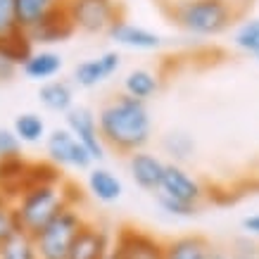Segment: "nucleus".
I'll use <instances>...</instances> for the list:
<instances>
[{
    "instance_id": "obj_10",
    "label": "nucleus",
    "mask_w": 259,
    "mask_h": 259,
    "mask_svg": "<svg viewBox=\"0 0 259 259\" xmlns=\"http://www.w3.org/2000/svg\"><path fill=\"white\" fill-rule=\"evenodd\" d=\"M126 166L131 174V181L145 193H157L162 186V176H164L166 162L159 155L150 152V150H138L134 155L126 157Z\"/></svg>"
},
{
    "instance_id": "obj_9",
    "label": "nucleus",
    "mask_w": 259,
    "mask_h": 259,
    "mask_svg": "<svg viewBox=\"0 0 259 259\" xmlns=\"http://www.w3.org/2000/svg\"><path fill=\"white\" fill-rule=\"evenodd\" d=\"M159 193L188 204H202V200L207 197V190L200 179L193 176L183 164H174V162H166Z\"/></svg>"
},
{
    "instance_id": "obj_3",
    "label": "nucleus",
    "mask_w": 259,
    "mask_h": 259,
    "mask_svg": "<svg viewBox=\"0 0 259 259\" xmlns=\"http://www.w3.org/2000/svg\"><path fill=\"white\" fill-rule=\"evenodd\" d=\"M171 22L193 36H219L236 17L231 0H176L169 8Z\"/></svg>"
},
{
    "instance_id": "obj_21",
    "label": "nucleus",
    "mask_w": 259,
    "mask_h": 259,
    "mask_svg": "<svg viewBox=\"0 0 259 259\" xmlns=\"http://www.w3.org/2000/svg\"><path fill=\"white\" fill-rule=\"evenodd\" d=\"M64 0H15V19L17 26L31 31L43 17L55 8H62Z\"/></svg>"
},
{
    "instance_id": "obj_4",
    "label": "nucleus",
    "mask_w": 259,
    "mask_h": 259,
    "mask_svg": "<svg viewBox=\"0 0 259 259\" xmlns=\"http://www.w3.org/2000/svg\"><path fill=\"white\" fill-rule=\"evenodd\" d=\"M88 219L81 209V204L62 207L36 236H31L38 259H67L71 245H74L81 226Z\"/></svg>"
},
{
    "instance_id": "obj_15",
    "label": "nucleus",
    "mask_w": 259,
    "mask_h": 259,
    "mask_svg": "<svg viewBox=\"0 0 259 259\" xmlns=\"http://www.w3.org/2000/svg\"><path fill=\"white\" fill-rule=\"evenodd\" d=\"M29 164L31 159H26L24 155L12 159H0V193L10 204L29 186Z\"/></svg>"
},
{
    "instance_id": "obj_5",
    "label": "nucleus",
    "mask_w": 259,
    "mask_h": 259,
    "mask_svg": "<svg viewBox=\"0 0 259 259\" xmlns=\"http://www.w3.org/2000/svg\"><path fill=\"white\" fill-rule=\"evenodd\" d=\"M64 10L74 29L83 33H107L112 24L124 19L117 0H64Z\"/></svg>"
},
{
    "instance_id": "obj_19",
    "label": "nucleus",
    "mask_w": 259,
    "mask_h": 259,
    "mask_svg": "<svg viewBox=\"0 0 259 259\" xmlns=\"http://www.w3.org/2000/svg\"><path fill=\"white\" fill-rule=\"evenodd\" d=\"M209 247H212V243L204 236L186 233V236L166 240L164 259H207Z\"/></svg>"
},
{
    "instance_id": "obj_24",
    "label": "nucleus",
    "mask_w": 259,
    "mask_h": 259,
    "mask_svg": "<svg viewBox=\"0 0 259 259\" xmlns=\"http://www.w3.org/2000/svg\"><path fill=\"white\" fill-rule=\"evenodd\" d=\"M162 152L174 164H186L195 155V141L186 131H169L162 136Z\"/></svg>"
},
{
    "instance_id": "obj_31",
    "label": "nucleus",
    "mask_w": 259,
    "mask_h": 259,
    "mask_svg": "<svg viewBox=\"0 0 259 259\" xmlns=\"http://www.w3.org/2000/svg\"><path fill=\"white\" fill-rule=\"evenodd\" d=\"M243 228L252 236H259V212L257 214H250V217H245L243 219Z\"/></svg>"
},
{
    "instance_id": "obj_23",
    "label": "nucleus",
    "mask_w": 259,
    "mask_h": 259,
    "mask_svg": "<svg viewBox=\"0 0 259 259\" xmlns=\"http://www.w3.org/2000/svg\"><path fill=\"white\" fill-rule=\"evenodd\" d=\"M33 53V40L29 31H24L17 26L12 33H8L5 38H0V57H5L8 62L22 67L26 62V57Z\"/></svg>"
},
{
    "instance_id": "obj_26",
    "label": "nucleus",
    "mask_w": 259,
    "mask_h": 259,
    "mask_svg": "<svg viewBox=\"0 0 259 259\" xmlns=\"http://www.w3.org/2000/svg\"><path fill=\"white\" fill-rule=\"evenodd\" d=\"M155 202L159 204V209L166 212L169 217H179V219H193L200 214V204H188L181 202V200H174V197L164 195V193H155Z\"/></svg>"
},
{
    "instance_id": "obj_2",
    "label": "nucleus",
    "mask_w": 259,
    "mask_h": 259,
    "mask_svg": "<svg viewBox=\"0 0 259 259\" xmlns=\"http://www.w3.org/2000/svg\"><path fill=\"white\" fill-rule=\"evenodd\" d=\"M74 193H81L74 183H36L22 190V195L12 202V209L17 214L19 228L29 236H36L48 221L53 219L67 204H81L83 197H76Z\"/></svg>"
},
{
    "instance_id": "obj_18",
    "label": "nucleus",
    "mask_w": 259,
    "mask_h": 259,
    "mask_svg": "<svg viewBox=\"0 0 259 259\" xmlns=\"http://www.w3.org/2000/svg\"><path fill=\"white\" fill-rule=\"evenodd\" d=\"M74 83L67 79H50L46 83H40L38 88V100L48 112L55 114H67L74 107Z\"/></svg>"
},
{
    "instance_id": "obj_8",
    "label": "nucleus",
    "mask_w": 259,
    "mask_h": 259,
    "mask_svg": "<svg viewBox=\"0 0 259 259\" xmlns=\"http://www.w3.org/2000/svg\"><path fill=\"white\" fill-rule=\"evenodd\" d=\"M64 128L69 131L76 141L88 150V155L93 162H102L105 159V143L100 138V131H98V119H95V112L86 105H74L67 114H64Z\"/></svg>"
},
{
    "instance_id": "obj_30",
    "label": "nucleus",
    "mask_w": 259,
    "mask_h": 259,
    "mask_svg": "<svg viewBox=\"0 0 259 259\" xmlns=\"http://www.w3.org/2000/svg\"><path fill=\"white\" fill-rule=\"evenodd\" d=\"M17 64H12V62H8L5 57H0V83H5V81H10L12 76L17 74Z\"/></svg>"
},
{
    "instance_id": "obj_16",
    "label": "nucleus",
    "mask_w": 259,
    "mask_h": 259,
    "mask_svg": "<svg viewBox=\"0 0 259 259\" xmlns=\"http://www.w3.org/2000/svg\"><path fill=\"white\" fill-rule=\"evenodd\" d=\"M86 188L88 193L98 200V202L112 204L124 195V183L114 171H110L107 166H91L86 176Z\"/></svg>"
},
{
    "instance_id": "obj_28",
    "label": "nucleus",
    "mask_w": 259,
    "mask_h": 259,
    "mask_svg": "<svg viewBox=\"0 0 259 259\" xmlns=\"http://www.w3.org/2000/svg\"><path fill=\"white\" fill-rule=\"evenodd\" d=\"M19 221H17V214L12 209L10 202L0 204V243H5L8 238H12L15 233H19Z\"/></svg>"
},
{
    "instance_id": "obj_29",
    "label": "nucleus",
    "mask_w": 259,
    "mask_h": 259,
    "mask_svg": "<svg viewBox=\"0 0 259 259\" xmlns=\"http://www.w3.org/2000/svg\"><path fill=\"white\" fill-rule=\"evenodd\" d=\"M22 157V143L15 136L12 128H3L0 126V159H12Z\"/></svg>"
},
{
    "instance_id": "obj_12",
    "label": "nucleus",
    "mask_w": 259,
    "mask_h": 259,
    "mask_svg": "<svg viewBox=\"0 0 259 259\" xmlns=\"http://www.w3.org/2000/svg\"><path fill=\"white\" fill-rule=\"evenodd\" d=\"M121 67V55L117 50H107L98 57L83 60L74 67V83L79 88H95L100 86L102 81H107L114 76Z\"/></svg>"
},
{
    "instance_id": "obj_17",
    "label": "nucleus",
    "mask_w": 259,
    "mask_h": 259,
    "mask_svg": "<svg viewBox=\"0 0 259 259\" xmlns=\"http://www.w3.org/2000/svg\"><path fill=\"white\" fill-rule=\"evenodd\" d=\"M22 74L29 81H38V83H46V81L55 79L60 69H62V55L50 50V48H40V50H33L31 55L26 57V62L19 67Z\"/></svg>"
},
{
    "instance_id": "obj_34",
    "label": "nucleus",
    "mask_w": 259,
    "mask_h": 259,
    "mask_svg": "<svg viewBox=\"0 0 259 259\" xmlns=\"http://www.w3.org/2000/svg\"><path fill=\"white\" fill-rule=\"evenodd\" d=\"M105 259H117V254H114V250H110V252H107V257H105Z\"/></svg>"
},
{
    "instance_id": "obj_33",
    "label": "nucleus",
    "mask_w": 259,
    "mask_h": 259,
    "mask_svg": "<svg viewBox=\"0 0 259 259\" xmlns=\"http://www.w3.org/2000/svg\"><path fill=\"white\" fill-rule=\"evenodd\" d=\"M231 259H259V254H231Z\"/></svg>"
},
{
    "instance_id": "obj_20",
    "label": "nucleus",
    "mask_w": 259,
    "mask_h": 259,
    "mask_svg": "<svg viewBox=\"0 0 259 259\" xmlns=\"http://www.w3.org/2000/svg\"><path fill=\"white\" fill-rule=\"evenodd\" d=\"M162 81L152 69H145V67H138V69H131L124 76V95H131L136 100L148 102L152 95H157Z\"/></svg>"
},
{
    "instance_id": "obj_1",
    "label": "nucleus",
    "mask_w": 259,
    "mask_h": 259,
    "mask_svg": "<svg viewBox=\"0 0 259 259\" xmlns=\"http://www.w3.org/2000/svg\"><path fill=\"white\" fill-rule=\"evenodd\" d=\"M95 119H98V131L105 148L126 157L138 150H145V145L152 138V117H150L148 105L131 95L119 93L105 100Z\"/></svg>"
},
{
    "instance_id": "obj_25",
    "label": "nucleus",
    "mask_w": 259,
    "mask_h": 259,
    "mask_svg": "<svg viewBox=\"0 0 259 259\" xmlns=\"http://www.w3.org/2000/svg\"><path fill=\"white\" fill-rule=\"evenodd\" d=\"M0 259H38L33 238L24 231L15 233L5 243H0Z\"/></svg>"
},
{
    "instance_id": "obj_14",
    "label": "nucleus",
    "mask_w": 259,
    "mask_h": 259,
    "mask_svg": "<svg viewBox=\"0 0 259 259\" xmlns=\"http://www.w3.org/2000/svg\"><path fill=\"white\" fill-rule=\"evenodd\" d=\"M107 36H110L117 46L131 48V50H159L162 48V36L155 31H150L145 26H138V24H131L126 19H119L107 29Z\"/></svg>"
},
{
    "instance_id": "obj_7",
    "label": "nucleus",
    "mask_w": 259,
    "mask_h": 259,
    "mask_svg": "<svg viewBox=\"0 0 259 259\" xmlns=\"http://www.w3.org/2000/svg\"><path fill=\"white\" fill-rule=\"evenodd\" d=\"M112 250L117 259H164L166 240L143 228L121 226L112 238Z\"/></svg>"
},
{
    "instance_id": "obj_6",
    "label": "nucleus",
    "mask_w": 259,
    "mask_h": 259,
    "mask_svg": "<svg viewBox=\"0 0 259 259\" xmlns=\"http://www.w3.org/2000/svg\"><path fill=\"white\" fill-rule=\"evenodd\" d=\"M46 155L48 162H53L57 169H76V171H88L93 166V159L88 150L81 145L67 128H53L46 136Z\"/></svg>"
},
{
    "instance_id": "obj_11",
    "label": "nucleus",
    "mask_w": 259,
    "mask_h": 259,
    "mask_svg": "<svg viewBox=\"0 0 259 259\" xmlns=\"http://www.w3.org/2000/svg\"><path fill=\"white\" fill-rule=\"evenodd\" d=\"M112 250V233L98 221L88 219L71 245L67 259H105Z\"/></svg>"
},
{
    "instance_id": "obj_27",
    "label": "nucleus",
    "mask_w": 259,
    "mask_h": 259,
    "mask_svg": "<svg viewBox=\"0 0 259 259\" xmlns=\"http://www.w3.org/2000/svg\"><path fill=\"white\" fill-rule=\"evenodd\" d=\"M236 46L245 53H252V55L259 57V19H250V22H243L238 26L236 36Z\"/></svg>"
},
{
    "instance_id": "obj_32",
    "label": "nucleus",
    "mask_w": 259,
    "mask_h": 259,
    "mask_svg": "<svg viewBox=\"0 0 259 259\" xmlns=\"http://www.w3.org/2000/svg\"><path fill=\"white\" fill-rule=\"evenodd\" d=\"M207 259H231V252L224 250V247L212 245V247H209V252H207Z\"/></svg>"
},
{
    "instance_id": "obj_22",
    "label": "nucleus",
    "mask_w": 259,
    "mask_h": 259,
    "mask_svg": "<svg viewBox=\"0 0 259 259\" xmlns=\"http://www.w3.org/2000/svg\"><path fill=\"white\" fill-rule=\"evenodd\" d=\"M12 131H15V136L19 138L22 145H36V143L46 141L48 126L46 119L36 114V112H22L12 121Z\"/></svg>"
},
{
    "instance_id": "obj_13",
    "label": "nucleus",
    "mask_w": 259,
    "mask_h": 259,
    "mask_svg": "<svg viewBox=\"0 0 259 259\" xmlns=\"http://www.w3.org/2000/svg\"><path fill=\"white\" fill-rule=\"evenodd\" d=\"M74 31H76V29H74V24H71L69 15H67V10H64V5H62V8L50 10L31 31H29V36H31L33 46H36V43H40V46H55V43H62V40H67L69 36H74Z\"/></svg>"
}]
</instances>
